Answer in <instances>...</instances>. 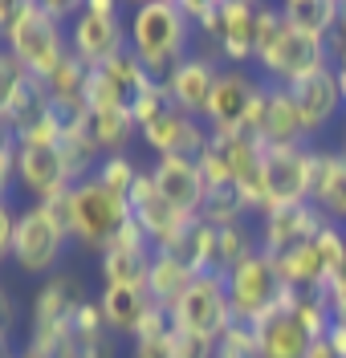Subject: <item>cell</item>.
<instances>
[{
	"label": "cell",
	"mask_w": 346,
	"mask_h": 358,
	"mask_svg": "<svg viewBox=\"0 0 346 358\" xmlns=\"http://www.w3.org/2000/svg\"><path fill=\"white\" fill-rule=\"evenodd\" d=\"M196 45V29L180 0H138L127 17V49L147 66L151 78H167Z\"/></svg>",
	"instance_id": "1"
},
{
	"label": "cell",
	"mask_w": 346,
	"mask_h": 358,
	"mask_svg": "<svg viewBox=\"0 0 346 358\" xmlns=\"http://www.w3.org/2000/svg\"><path fill=\"white\" fill-rule=\"evenodd\" d=\"M66 224H69V241L73 245L102 257L110 248V241L131 224V200L110 192V187H102L94 176H86L69 187Z\"/></svg>",
	"instance_id": "2"
},
{
	"label": "cell",
	"mask_w": 346,
	"mask_h": 358,
	"mask_svg": "<svg viewBox=\"0 0 346 358\" xmlns=\"http://www.w3.org/2000/svg\"><path fill=\"white\" fill-rule=\"evenodd\" d=\"M69 241V224H66V203H41L29 200L17 216V236H13V265L21 268L24 277H53L62 268V257Z\"/></svg>",
	"instance_id": "3"
},
{
	"label": "cell",
	"mask_w": 346,
	"mask_h": 358,
	"mask_svg": "<svg viewBox=\"0 0 346 358\" xmlns=\"http://www.w3.org/2000/svg\"><path fill=\"white\" fill-rule=\"evenodd\" d=\"M78 179L69 171L66 147H62V131L49 118L37 131L21 134L17 143V187H24L33 200L41 203H66L69 187Z\"/></svg>",
	"instance_id": "4"
},
{
	"label": "cell",
	"mask_w": 346,
	"mask_h": 358,
	"mask_svg": "<svg viewBox=\"0 0 346 358\" xmlns=\"http://www.w3.org/2000/svg\"><path fill=\"white\" fill-rule=\"evenodd\" d=\"M0 45L13 49V53L21 57V66L29 69L33 78H41V82L69 57L66 24L57 21L41 0H17V17L4 29Z\"/></svg>",
	"instance_id": "5"
},
{
	"label": "cell",
	"mask_w": 346,
	"mask_h": 358,
	"mask_svg": "<svg viewBox=\"0 0 346 358\" xmlns=\"http://www.w3.org/2000/svg\"><path fill=\"white\" fill-rule=\"evenodd\" d=\"M322 66H330V45L289 29L281 21V13H273V21L265 24V37H261L253 57L257 73L265 82H273V86H294L298 78H305V73H314Z\"/></svg>",
	"instance_id": "6"
},
{
	"label": "cell",
	"mask_w": 346,
	"mask_h": 358,
	"mask_svg": "<svg viewBox=\"0 0 346 358\" xmlns=\"http://www.w3.org/2000/svg\"><path fill=\"white\" fill-rule=\"evenodd\" d=\"M224 285H229V301H232V317L245 322V326H257L265 322L273 310H281L289 301V285L281 281L273 257L269 252H249L236 268L224 273Z\"/></svg>",
	"instance_id": "7"
},
{
	"label": "cell",
	"mask_w": 346,
	"mask_h": 358,
	"mask_svg": "<svg viewBox=\"0 0 346 358\" xmlns=\"http://www.w3.org/2000/svg\"><path fill=\"white\" fill-rule=\"evenodd\" d=\"M66 33L69 53L94 69L127 49V13L118 0H82L73 21L66 24Z\"/></svg>",
	"instance_id": "8"
},
{
	"label": "cell",
	"mask_w": 346,
	"mask_h": 358,
	"mask_svg": "<svg viewBox=\"0 0 346 358\" xmlns=\"http://www.w3.org/2000/svg\"><path fill=\"white\" fill-rule=\"evenodd\" d=\"M232 322V301H229V285L220 273H196V281L184 289V297L171 306V326L184 334H200V338H216L229 330Z\"/></svg>",
	"instance_id": "9"
},
{
	"label": "cell",
	"mask_w": 346,
	"mask_h": 358,
	"mask_svg": "<svg viewBox=\"0 0 346 358\" xmlns=\"http://www.w3.org/2000/svg\"><path fill=\"white\" fill-rule=\"evenodd\" d=\"M261 90H265V78L253 66H224L204 110V127L212 134H240L253 118Z\"/></svg>",
	"instance_id": "10"
},
{
	"label": "cell",
	"mask_w": 346,
	"mask_h": 358,
	"mask_svg": "<svg viewBox=\"0 0 346 358\" xmlns=\"http://www.w3.org/2000/svg\"><path fill=\"white\" fill-rule=\"evenodd\" d=\"M318 143H301V147H269L261 163L265 179V196L273 203H301L314 192V171H318Z\"/></svg>",
	"instance_id": "11"
},
{
	"label": "cell",
	"mask_w": 346,
	"mask_h": 358,
	"mask_svg": "<svg viewBox=\"0 0 346 358\" xmlns=\"http://www.w3.org/2000/svg\"><path fill=\"white\" fill-rule=\"evenodd\" d=\"M151 82H159V78H151L147 66L138 62L131 49H122L115 53L110 62H102V66L90 69V82H86V106L90 110H131L138 102V94L151 86Z\"/></svg>",
	"instance_id": "12"
},
{
	"label": "cell",
	"mask_w": 346,
	"mask_h": 358,
	"mask_svg": "<svg viewBox=\"0 0 346 358\" xmlns=\"http://www.w3.org/2000/svg\"><path fill=\"white\" fill-rule=\"evenodd\" d=\"M326 216L318 212L314 200H301V203H273L257 216V245L261 252L269 257H285L294 248L310 245L318 232L326 228Z\"/></svg>",
	"instance_id": "13"
},
{
	"label": "cell",
	"mask_w": 346,
	"mask_h": 358,
	"mask_svg": "<svg viewBox=\"0 0 346 358\" xmlns=\"http://www.w3.org/2000/svg\"><path fill=\"white\" fill-rule=\"evenodd\" d=\"M245 134H253L265 151H269V147H301V143H310L305 122H301V110H298V102H294V94H289V86L265 82Z\"/></svg>",
	"instance_id": "14"
},
{
	"label": "cell",
	"mask_w": 346,
	"mask_h": 358,
	"mask_svg": "<svg viewBox=\"0 0 346 358\" xmlns=\"http://www.w3.org/2000/svg\"><path fill=\"white\" fill-rule=\"evenodd\" d=\"M277 4L261 0H224V21H220V62L224 66H253L257 45L265 37V24L273 21Z\"/></svg>",
	"instance_id": "15"
},
{
	"label": "cell",
	"mask_w": 346,
	"mask_h": 358,
	"mask_svg": "<svg viewBox=\"0 0 346 358\" xmlns=\"http://www.w3.org/2000/svg\"><path fill=\"white\" fill-rule=\"evenodd\" d=\"M131 216H135V224L147 232V241H151L155 248L175 245V241L184 236L187 224L200 220V216H187V212H180L175 203L163 196L159 187H155L151 167H143V176H138L135 187H131Z\"/></svg>",
	"instance_id": "16"
},
{
	"label": "cell",
	"mask_w": 346,
	"mask_h": 358,
	"mask_svg": "<svg viewBox=\"0 0 346 358\" xmlns=\"http://www.w3.org/2000/svg\"><path fill=\"white\" fill-rule=\"evenodd\" d=\"M289 94H294V102H298V110H301V122H305L310 143H318L322 131L343 122L346 102H343V90H338L334 66H322V69H314V73H305V78H298L289 86Z\"/></svg>",
	"instance_id": "17"
},
{
	"label": "cell",
	"mask_w": 346,
	"mask_h": 358,
	"mask_svg": "<svg viewBox=\"0 0 346 358\" xmlns=\"http://www.w3.org/2000/svg\"><path fill=\"white\" fill-rule=\"evenodd\" d=\"M151 257H155V245L147 241V232L135 224H131L118 232L110 248L98 257V277H102V285H143L147 289V273H151Z\"/></svg>",
	"instance_id": "18"
},
{
	"label": "cell",
	"mask_w": 346,
	"mask_h": 358,
	"mask_svg": "<svg viewBox=\"0 0 346 358\" xmlns=\"http://www.w3.org/2000/svg\"><path fill=\"white\" fill-rule=\"evenodd\" d=\"M220 69H224V62H220V57L192 49L184 62H180V66L163 78L171 106H180V110L204 118L208 102H212V90H216V82H220Z\"/></svg>",
	"instance_id": "19"
},
{
	"label": "cell",
	"mask_w": 346,
	"mask_h": 358,
	"mask_svg": "<svg viewBox=\"0 0 346 358\" xmlns=\"http://www.w3.org/2000/svg\"><path fill=\"white\" fill-rule=\"evenodd\" d=\"M138 138L155 151V159H163V155H200L208 147V138H212V131L204 127V118L180 110V106H167L151 127L138 131Z\"/></svg>",
	"instance_id": "20"
},
{
	"label": "cell",
	"mask_w": 346,
	"mask_h": 358,
	"mask_svg": "<svg viewBox=\"0 0 346 358\" xmlns=\"http://www.w3.org/2000/svg\"><path fill=\"white\" fill-rule=\"evenodd\" d=\"M151 176L167 200L175 203L187 216H200L208 200V179L200 171V159L196 155H163L151 163Z\"/></svg>",
	"instance_id": "21"
},
{
	"label": "cell",
	"mask_w": 346,
	"mask_h": 358,
	"mask_svg": "<svg viewBox=\"0 0 346 358\" xmlns=\"http://www.w3.org/2000/svg\"><path fill=\"white\" fill-rule=\"evenodd\" d=\"M86 301V285L78 273L57 268L53 277H45L37 293H33V306H29V330H41V326H69L73 313L82 310Z\"/></svg>",
	"instance_id": "22"
},
{
	"label": "cell",
	"mask_w": 346,
	"mask_h": 358,
	"mask_svg": "<svg viewBox=\"0 0 346 358\" xmlns=\"http://www.w3.org/2000/svg\"><path fill=\"white\" fill-rule=\"evenodd\" d=\"M253 330H257V358H310V350H314V334L294 313V293L281 310H273L265 322H257Z\"/></svg>",
	"instance_id": "23"
},
{
	"label": "cell",
	"mask_w": 346,
	"mask_h": 358,
	"mask_svg": "<svg viewBox=\"0 0 346 358\" xmlns=\"http://www.w3.org/2000/svg\"><path fill=\"white\" fill-rule=\"evenodd\" d=\"M310 200L318 203V212L330 224L346 228V151H338V147L318 151V171H314Z\"/></svg>",
	"instance_id": "24"
},
{
	"label": "cell",
	"mask_w": 346,
	"mask_h": 358,
	"mask_svg": "<svg viewBox=\"0 0 346 358\" xmlns=\"http://www.w3.org/2000/svg\"><path fill=\"white\" fill-rule=\"evenodd\" d=\"M98 306L106 317V330L115 338H135L138 326L151 313V297L143 285H102L98 289Z\"/></svg>",
	"instance_id": "25"
},
{
	"label": "cell",
	"mask_w": 346,
	"mask_h": 358,
	"mask_svg": "<svg viewBox=\"0 0 346 358\" xmlns=\"http://www.w3.org/2000/svg\"><path fill=\"white\" fill-rule=\"evenodd\" d=\"M257 228L249 220L240 224H224V228H212L208 224V257H204V273H229L236 268L249 252H257Z\"/></svg>",
	"instance_id": "26"
},
{
	"label": "cell",
	"mask_w": 346,
	"mask_h": 358,
	"mask_svg": "<svg viewBox=\"0 0 346 358\" xmlns=\"http://www.w3.org/2000/svg\"><path fill=\"white\" fill-rule=\"evenodd\" d=\"M196 281V268H187L180 257H171L167 248H155V257H151V273H147V297H151V306H159V310L171 313V306L184 297V289Z\"/></svg>",
	"instance_id": "27"
},
{
	"label": "cell",
	"mask_w": 346,
	"mask_h": 358,
	"mask_svg": "<svg viewBox=\"0 0 346 358\" xmlns=\"http://www.w3.org/2000/svg\"><path fill=\"white\" fill-rule=\"evenodd\" d=\"M277 13L289 29H298L305 37H318V41H330L338 13H343V0H285V4H277Z\"/></svg>",
	"instance_id": "28"
},
{
	"label": "cell",
	"mask_w": 346,
	"mask_h": 358,
	"mask_svg": "<svg viewBox=\"0 0 346 358\" xmlns=\"http://www.w3.org/2000/svg\"><path fill=\"white\" fill-rule=\"evenodd\" d=\"M86 134L98 143L102 155H118V151H131V143H135V134H138V122L131 110H90Z\"/></svg>",
	"instance_id": "29"
},
{
	"label": "cell",
	"mask_w": 346,
	"mask_h": 358,
	"mask_svg": "<svg viewBox=\"0 0 346 358\" xmlns=\"http://www.w3.org/2000/svg\"><path fill=\"white\" fill-rule=\"evenodd\" d=\"M131 358H175V346H171V313L167 310L151 306L147 322L131 338Z\"/></svg>",
	"instance_id": "30"
},
{
	"label": "cell",
	"mask_w": 346,
	"mask_h": 358,
	"mask_svg": "<svg viewBox=\"0 0 346 358\" xmlns=\"http://www.w3.org/2000/svg\"><path fill=\"white\" fill-rule=\"evenodd\" d=\"M253 212H249V203L240 196V187L236 183H224V187H208V200H204V212H200V220L212 224V228H224V224H240L249 220Z\"/></svg>",
	"instance_id": "31"
},
{
	"label": "cell",
	"mask_w": 346,
	"mask_h": 358,
	"mask_svg": "<svg viewBox=\"0 0 346 358\" xmlns=\"http://www.w3.org/2000/svg\"><path fill=\"white\" fill-rule=\"evenodd\" d=\"M86 82H90V66L82 57H73V53L45 78L53 102H86Z\"/></svg>",
	"instance_id": "32"
},
{
	"label": "cell",
	"mask_w": 346,
	"mask_h": 358,
	"mask_svg": "<svg viewBox=\"0 0 346 358\" xmlns=\"http://www.w3.org/2000/svg\"><path fill=\"white\" fill-rule=\"evenodd\" d=\"M143 176V163H138L131 151H118V155H102V163L94 167V179L102 183V187H110L118 196H127L131 200V187H135V179Z\"/></svg>",
	"instance_id": "33"
},
{
	"label": "cell",
	"mask_w": 346,
	"mask_h": 358,
	"mask_svg": "<svg viewBox=\"0 0 346 358\" xmlns=\"http://www.w3.org/2000/svg\"><path fill=\"white\" fill-rule=\"evenodd\" d=\"M294 313L301 317V326L314 334V342H322L330 322H334V310H330L326 293H294Z\"/></svg>",
	"instance_id": "34"
},
{
	"label": "cell",
	"mask_w": 346,
	"mask_h": 358,
	"mask_svg": "<svg viewBox=\"0 0 346 358\" xmlns=\"http://www.w3.org/2000/svg\"><path fill=\"white\" fill-rule=\"evenodd\" d=\"M29 78H33V73L21 66V57L0 45V114L13 110V102L21 98V90L29 86Z\"/></svg>",
	"instance_id": "35"
},
{
	"label": "cell",
	"mask_w": 346,
	"mask_h": 358,
	"mask_svg": "<svg viewBox=\"0 0 346 358\" xmlns=\"http://www.w3.org/2000/svg\"><path fill=\"white\" fill-rule=\"evenodd\" d=\"M216 358H257V330L245 322H232L216 338Z\"/></svg>",
	"instance_id": "36"
},
{
	"label": "cell",
	"mask_w": 346,
	"mask_h": 358,
	"mask_svg": "<svg viewBox=\"0 0 346 358\" xmlns=\"http://www.w3.org/2000/svg\"><path fill=\"white\" fill-rule=\"evenodd\" d=\"M167 106H171L167 86H163V82H151V86L138 94V102L131 106V114H135V122H138V131H143V127H151V122H155L163 110H167Z\"/></svg>",
	"instance_id": "37"
},
{
	"label": "cell",
	"mask_w": 346,
	"mask_h": 358,
	"mask_svg": "<svg viewBox=\"0 0 346 358\" xmlns=\"http://www.w3.org/2000/svg\"><path fill=\"white\" fill-rule=\"evenodd\" d=\"M171 346H175V358H216V342L200 334H184L171 326Z\"/></svg>",
	"instance_id": "38"
},
{
	"label": "cell",
	"mask_w": 346,
	"mask_h": 358,
	"mask_svg": "<svg viewBox=\"0 0 346 358\" xmlns=\"http://www.w3.org/2000/svg\"><path fill=\"white\" fill-rule=\"evenodd\" d=\"M17 216H21V208H13V200H0V265H4V261H13Z\"/></svg>",
	"instance_id": "39"
},
{
	"label": "cell",
	"mask_w": 346,
	"mask_h": 358,
	"mask_svg": "<svg viewBox=\"0 0 346 358\" xmlns=\"http://www.w3.org/2000/svg\"><path fill=\"white\" fill-rule=\"evenodd\" d=\"M326 297H330L334 317H346V257H343V265L334 268V277H330V285H326Z\"/></svg>",
	"instance_id": "40"
},
{
	"label": "cell",
	"mask_w": 346,
	"mask_h": 358,
	"mask_svg": "<svg viewBox=\"0 0 346 358\" xmlns=\"http://www.w3.org/2000/svg\"><path fill=\"white\" fill-rule=\"evenodd\" d=\"M0 330H17V297L8 293V285L0 281Z\"/></svg>",
	"instance_id": "41"
},
{
	"label": "cell",
	"mask_w": 346,
	"mask_h": 358,
	"mask_svg": "<svg viewBox=\"0 0 346 358\" xmlns=\"http://www.w3.org/2000/svg\"><path fill=\"white\" fill-rule=\"evenodd\" d=\"M17 187V155H0V200H13Z\"/></svg>",
	"instance_id": "42"
},
{
	"label": "cell",
	"mask_w": 346,
	"mask_h": 358,
	"mask_svg": "<svg viewBox=\"0 0 346 358\" xmlns=\"http://www.w3.org/2000/svg\"><path fill=\"white\" fill-rule=\"evenodd\" d=\"M17 143H21L17 127L8 122V114H0V155H17Z\"/></svg>",
	"instance_id": "43"
},
{
	"label": "cell",
	"mask_w": 346,
	"mask_h": 358,
	"mask_svg": "<svg viewBox=\"0 0 346 358\" xmlns=\"http://www.w3.org/2000/svg\"><path fill=\"white\" fill-rule=\"evenodd\" d=\"M326 342H330V350H334L338 358H346V317H334V322H330Z\"/></svg>",
	"instance_id": "44"
},
{
	"label": "cell",
	"mask_w": 346,
	"mask_h": 358,
	"mask_svg": "<svg viewBox=\"0 0 346 358\" xmlns=\"http://www.w3.org/2000/svg\"><path fill=\"white\" fill-rule=\"evenodd\" d=\"M330 66L338 73V90H343V102H346V53H330Z\"/></svg>",
	"instance_id": "45"
},
{
	"label": "cell",
	"mask_w": 346,
	"mask_h": 358,
	"mask_svg": "<svg viewBox=\"0 0 346 358\" xmlns=\"http://www.w3.org/2000/svg\"><path fill=\"white\" fill-rule=\"evenodd\" d=\"M13 17H17V0H0V37H4V29L13 24Z\"/></svg>",
	"instance_id": "46"
},
{
	"label": "cell",
	"mask_w": 346,
	"mask_h": 358,
	"mask_svg": "<svg viewBox=\"0 0 346 358\" xmlns=\"http://www.w3.org/2000/svg\"><path fill=\"white\" fill-rule=\"evenodd\" d=\"M17 350H21V346L13 342V334H8V330H0V358H17Z\"/></svg>",
	"instance_id": "47"
},
{
	"label": "cell",
	"mask_w": 346,
	"mask_h": 358,
	"mask_svg": "<svg viewBox=\"0 0 346 358\" xmlns=\"http://www.w3.org/2000/svg\"><path fill=\"white\" fill-rule=\"evenodd\" d=\"M310 358H338V355L330 350V342L322 338V342H314V350H310Z\"/></svg>",
	"instance_id": "48"
},
{
	"label": "cell",
	"mask_w": 346,
	"mask_h": 358,
	"mask_svg": "<svg viewBox=\"0 0 346 358\" xmlns=\"http://www.w3.org/2000/svg\"><path fill=\"white\" fill-rule=\"evenodd\" d=\"M338 151H346V114H343V122H338V143H334Z\"/></svg>",
	"instance_id": "49"
}]
</instances>
